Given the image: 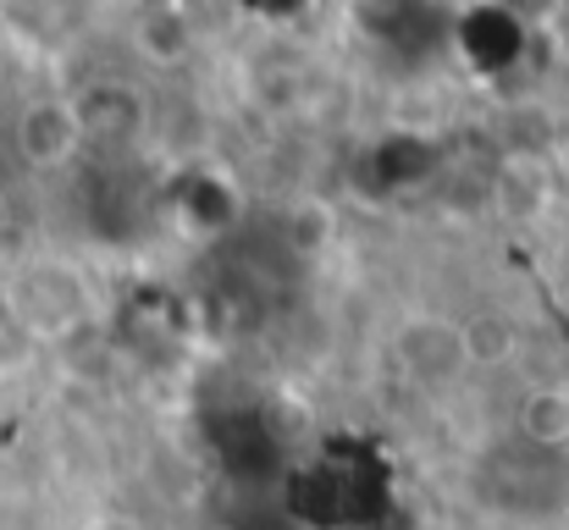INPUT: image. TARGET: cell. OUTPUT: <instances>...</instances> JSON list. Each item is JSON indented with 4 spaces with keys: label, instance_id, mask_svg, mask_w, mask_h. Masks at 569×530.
<instances>
[{
    "label": "cell",
    "instance_id": "obj_1",
    "mask_svg": "<svg viewBox=\"0 0 569 530\" xmlns=\"http://www.w3.org/2000/svg\"><path fill=\"white\" fill-rule=\"evenodd\" d=\"M11 144L17 156L33 167V172H56L67 167L78 150H83V128H78V111L72 100H28L11 122Z\"/></svg>",
    "mask_w": 569,
    "mask_h": 530
},
{
    "label": "cell",
    "instance_id": "obj_4",
    "mask_svg": "<svg viewBox=\"0 0 569 530\" xmlns=\"http://www.w3.org/2000/svg\"><path fill=\"white\" fill-rule=\"evenodd\" d=\"M459 332V359L465 370H503L515 353H520V327L498 310H481V316H465L453 321Z\"/></svg>",
    "mask_w": 569,
    "mask_h": 530
},
{
    "label": "cell",
    "instance_id": "obj_6",
    "mask_svg": "<svg viewBox=\"0 0 569 530\" xmlns=\"http://www.w3.org/2000/svg\"><path fill=\"white\" fill-rule=\"evenodd\" d=\"M139 50H144L150 61H161V67H178L193 50V22L183 11H150V17L139 22Z\"/></svg>",
    "mask_w": 569,
    "mask_h": 530
},
{
    "label": "cell",
    "instance_id": "obj_5",
    "mask_svg": "<svg viewBox=\"0 0 569 530\" xmlns=\"http://www.w3.org/2000/svg\"><path fill=\"white\" fill-rule=\"evenodd\" d=\"M520 437L542 453L569 448V387L565 381H542L520 398Z\"/></svg>",
    "mask_w": 569,
    "mask_h": 530
},
{
    "label": "cell",
    "instance_id": "obj_3",
    "mask_svg": "<svg viewBox=\"0 0 569 530\" xmlns=\"http://www.w3.org/2000/svg\"><path fill=\"white\" fill-rule=\"evenodd\" d=\"M392 349H398V359H403V370L420 376V381H442V376L465 370L453 321H409V327L398 332Z\"/></svg>",
    "mask_w": 569,
    "mask_h": 530
},
{
    "label": "cell",
    "instance_id": "obj_2",
    "mask_svg": "<svg viewBox=\"0 0 569 530\" xmlns=\"http://www.w3.org/2000/svg\"><path fill=\"white\" fill-rule=\"evenodd\" d=\"M72 111H78V128H83V144L94 139V144H133L144 128H150V100L133 89V83H94V89H83L78 100H72Z\"/></svg>",
    "mask_w": 569,
    "mask_h": 530
}]
</instances>
